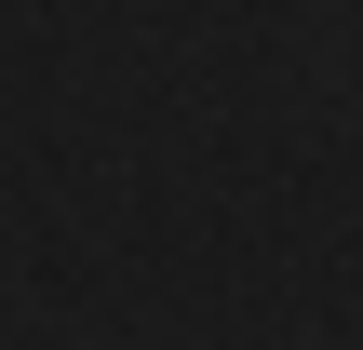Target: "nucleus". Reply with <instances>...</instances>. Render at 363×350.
I'll use <instances>...</instances> for the list:
<instances>
[]
</instances>
